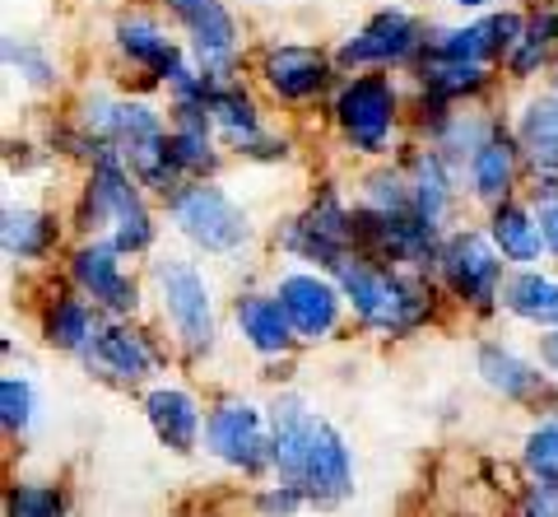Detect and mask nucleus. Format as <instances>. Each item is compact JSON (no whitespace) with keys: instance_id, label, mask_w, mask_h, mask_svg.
Returning <instances> with one entry per match:
<instances>
[{"instance_id":"f257e3e1","label":"nucleus","mask_w":558,"mask_h":517,"mask_svg":"<svg viewBox=\"0 0 558 517\" xmlns=\"http://www.w3.org/2000/svg\"><path fill=\"white\" fill-rule=\"evenodd\" d=\"M270 457L279 476L289 480L293 490H303V498H317V504H340L349 494V453L340 434L326 420L307 416L303 401H284L275 406V438H270Z\"/></svg>"},{"instance_id":"f03ea898","label":"nucleus","mask_w":558,"mask_h":517,"mask_svg":"<svg viewBox=\"0 0 558 517\" xmlns=\"http://www.w3.org/2000/svg\"><path fill=\"white\" fill-rule=\"evenodd\" d=\"M80 224L84 229H112L117 252H145L154 243V219L149 205L140 196V178L131 172L121 149H98L89 168V187L80 201Z\"/></svg>"},{"instance_id":"7ed1b4c3","label":"nucleus","mask_w":558,"mask_h":517,"mask_svg":"<svg viewBox=\"0 0 558 517\" xmlns=\"http://www.w3.org/2000/svg\"><path fill=\"white\" fill-rule=\"evenodd\" d=\"M330 275L340 280L354 313L368 326H381V332H410L433 308V289H424L418 280H405V275H391L387 266L363 252H349L344 262H336Z\"/></svg>"},{"instance_id":"20e7f679","label":"nucleus","mask_w":558,"mask_h":517,"mask_svg":"<svg viewBox=\"0 0 558 517\" xmlns=\"http://www.w3.org/2000/svg\"><path fill=\"white\" fill-rule=\"evenodd\" d=\"M168 215L178 224V233L191 238L201 252H238L242 243L252 238V224H247V211L223 192L215 182H186L178 192L168 196Z\"/></svg>"},{"instance_id":"39448f33","label":"nucleus","mask_w":558,"mask_h":517,"mask_svg":"<svg viewBox=\"0 0 558 517\" xmlns=\"http://www.w3.org/2000/svg\"><path fill=\"white\" fill-rule=\"evenodd\" d=\"M400 122V94L387 75H354L336 94V127L349 149L387 154Z\"/></svg>"},{"instance_id":"423d86ee","label":"nucleus","mask_w":558,"mask_h":517,"mask_svg":"<svg viewBox=\"0 0 558 517\" xmlns=\"http://www.w3.org/2000/svg\"><path fill=\"white\" fill-rule=\"evenodd\" d=\"M428 33L424 24L414 20L410 10H377L368 24H363L354 38H344L336 61L344 65V71H368V65H400V61H414L418 51H424Z\"/></svg>"},{"instance_id":"0eeeda50","label":"nucleus","mask_w":558,"mask_h":517,"mask_svg":"<svg viewBox=\"0 0 558 517\" xmlns=\"http://www.w3.org/2000/svg\"><path fill=\"white\" fill-rule=\"evenodd\" d=\"M284 248L307 256V262H322L326 270H336V262H344L354 252V211L340 201L336 187L312 196V205L284 229Z\"/></svg>"},{"instance_id":"6e6552de","label":"nucleus","mask_w":558,"mask_h":517,"mask_svg":"<svg viewBox=\"0 0 558 517\" xmlns=\"http://www.w3.org/2000/svg\"><path fill=\"white\" fill-rule=\"evenodd\" d=\"M154 280H159V294H163V308L178 336L191 354H205L215 345V313H209V289L201 280V270L182 262V256H163L154 262Z\"/></svg>"},{"instance_id":"1a4fd4ad","label":"nucleus","mask_w":558,"mask_h":517,"mask_svg":"<svg viewBox=\"0 0 558 517\" xmlns=\"http://www.w3.org/2000/svg\"><path fill=\"white\" fill-rule=\"evenodd\" d=\"M178 14V24L186 28L191 47H196L201 71L215 84H229V65L238 57V20L223 0H163Z\"/></svg>"},{"instance_id":"9d476101","label":"nucleus","mask_w":558,"mask_h":517,"mask_svg":"<svg viewBox=\"0 0 558 517\" xmlns=\"http://www.w3.org/2000/svg\"><path fill=\"white\" fill-rule=\"evenodd\" d=\"M498 256L502 252L494 248V238H484L475 229H461L442 243L438 266H442V280L451 285V294L475 303V308H488L498 299V275H502Z\"/></svg>"},{"instance_id":"9b49d317","label":"nucleus","mask_w":558,"mask_h":517,"mask_svg":"<svg viewBox=\"0 0 558 517\" xmlns=\"http://www.w3.org/2000/svg\"><path fill=\"white\" fill-rule=\"evenodd\" d=\"M260 80H266V89L275 98L307 103L326 89L330 61H326V51L307 47V43H275L260 51Z\"/></svg>"},{"instance_id":"f8f14e48","label":"nucleus","mask_w":558,"mask_h":517,"mask_svg":"<svg viewBox=\"0 0 558 517\" xmlns=\"http://www.w3.org/2000/svg\"><path fill=\"white\" fill-rule=\"evenodd\" d=\"M117 47L131 65H140L145 75L163 80V84H178L191 71L178 38H168V28H159L149 14H121L117 20Z\"/></svg>"},{"instance_id":"ddd939ff","label":"nucleus","mask_w":558,"mask_h":517,"mask_svg":"<svg viewBox=\"0 0 558 517\" xmlns=\"http://www.w3.org/2000/svg\"><path fill=\"white\" fill-rule=\"evenodd\" d=\"M209 117H215V131L223 135V145L238 149V154H260V159H275V154H284V145L275 149L266 122H260L256 103L242 94V84H215L209 89Z\"/></svg>"},{"instance_id":"4468645a","label":"nucleus","mask_w":558,"mask_h":517,"mask_svg":"<svg viewBox=\"0 0 558 517\" xmlns=\"http://www.w3.org/2000/svg\"><path fill=\"white\" fill-rule=\"evenodd\" d=\"M205 438L215 447V457H223L229 467H242V471H256L260 461L270 457L266 429H260V416L247 401H223L215 416H209Z\"/></svg>"},{"instance_id":"2eb2a0df","label":"nucleus","mask_w":558,"mask_h":517,"mask_svg":"<svg viewBox=\"0 0 558 517\" xmlns=\"http://www.w3.org/2000/svg\"><path fill=\"white\" fill-rule=\"evenodd\" d=\"M279 303H284V313H289V322H293V332L299 336H326L330 326H336V317H340V289L330 285V280H322V275H307V270H299V275H284L279 280V294H275Z\"/></svg>"},{"instance_id":"dca6fc26","label":"nucleus","mask_w":558,"mask_h":517,"mask_svg":"<svg viewBox=\"0 0 558 517\" xmlns=\"http://www.w3.org/2000/svg\"><path fill=\"white\" fill-rule=\"evenodd\" d=\"M117 243H84L75 252V262H70V270H75V280L84 294H94L102 308H112V313H131L135 308V285H131V275L121 270L117 262Z\"/></svg>"},{"instance_id":"f3484780","label":"nucleus","mask_w":558,"mask_h":517,"mask_svg":"<svg viewBox=\"0 0 558 517\" xmlns=\"http://www.w3.org/2000/svg\"><path fill=\"white\" fill-rule=\"evenodd\" d=\"M512 135L531 159L535 182H558V94H535L521 108Z\"/></svg>"},{"instance_id":"a211bd4d","label":"nucleus","mask_w":558,"mask_h":517,"mask_svg":"<svg viewBox=\"0 0 558 517\" xmlns=\"http://www.w3.org/2000/svg\"><path fill=\"white\" fill-rule=\"evenodd\" d=\"M517 159H521V145L517 135H508L502 127H494L484 135V145L465 159V172H470V192H475L480 201L498 205L508 201L512 182H517Z\"/></svg>"},{"instance_id":"6ab92c4d","label":"nucleus","mask_w":558,"mask_h":517,"mask_svg":"<svg viewBox=\"0 0 558 517\" xmlns=\"http://www.w3.org/2000/svg\"><path fill=\"white\" fill-rule=\"evenodd\" d=\"M414 75H418V89H424V98L457 103V98H470V94L484 89V84H488V65L451 61V57H438V51H418Z\"/></svg>"},{"instance_id":"aec40b11","label":"nucleus","mask_w":558,"mask_h":517,"mask_svg":"<svg viewBox=\"0 0 558 517\" xmlns=\"http://www.w3.org/2000/svg\"><path fill=\"white\" fill-rule=\"evenodd\" d=\"M488 238H494V248L508 256V262H521V266L539 262V252H545L539 219L521 201H498L494 205V215H488Z\"/></svg>"},{"instance_id":"412c9836","label":"nucleus","mask_w":558,"mask_h":517,"mask_svg":"<svg viewBox=\"0 0 558 517\" xmlns=\"http://www.w3.org/2000/svg\"><path fill=\"white\" fill-rule=\"evenodd\" d=\"M410 192H414V211L424 224H433V229H442V219L451 211V168L438 149H418L410 159Z\"/></svg>"},{"instance_id":"4be33fe9","label":"nucleus","mask_w":558,"mask_h":517,"mask_svg":"<svg viewBox=\"0 0 558 517\" xmlns=\"http://www.w3.org/2000/svg\"><path fill=\"white\" fill-rule=\"evenodd\" d=\"M149 410V424L154 434H159L168 447H178V453H191L196 447V434H201V410L191 401L186 392H172V387H159L145 401Z\"/></svg>"},{"instance_id":"5701e85b","label":"nucleus","mask_w":558,"mask_h":517,"mask_svg":"<svg viewBox=\"0 0 558 517\" xmlns=\"http://www.w3.org/2000/svg\"><path fill=\"white\" fill-rule=\"evenodd\" d=\"M238 326H242V336L266 354L289 350V340H293V322L284 313V303L266 299V294H252V299L238 303Z\"/></svg>"},{"instance_id":"b1692460","label":"nucleus","mask_w":558,"mask_h":517,"mask_svg":"<svg viewBox=\"0 0 558 517\" xmlns=\"http://www.w3.org/2000/svg\"><path fill=\"white\" fill-rule=\"evenodd\" d=\"M480 373L488 387H498L502 396H512V401H545L549 387L545 377L531 373L521 359H512L508 350H498V345H484L480 350Z\"/></svg>"},{"instance_id":"393cba45","label":"nucleus","mask_w":558,"mask_h":517,"mask_svg":"<svg viewBox=\"0 0 558 517\" xmlns=\"http://www.w3.org/2000/svg\"><path fill=\"white\" fill-rule=\"evenodd\" d=\"M554 43H558V5H539L531 20H526V28H521L517 47L508 51L512 80H531L539 65H545V57L554 51Z\"/></svg>"},{"instance_id":"a878e982","label":"nucleus","mask_w":558,"mask_h":517,"mask_svg":"<svg viewBox=\"0 0 558 517\" xmlns=\"http://www.w3.org/2000/svg\"><path fill=\"white\" fill-rule=\"evenodd\" d=\"M502 303H508V313L526 317V322L558 326V285L545 280V275H535V270L512 275V280L502 285Z\"/></svg>"},{"instance_id":"bb28decb","label":"nucleus","mask_w":558,"mask_h":517,"mask_svg":"<svg viewBox=\"0 0 558 517\" xmlns=\"http://www.w3.org/2000/svg\"><path fill=\"white\" fill-rule=\"evenodd\" d=\"M0 238H5V252L10 256H43L51 248V238H57V219H51L47 211H33V205H20V211H5V229H0Z\"/></svg>"},{"instance_id":"cd10ccee","label":"nucleus","mask_w":558,"mask_h":517,"mask_svg":"<svg viewBox=\"0 0 558 517\" xmlns=\"http://www.w3.org/2000/svg\"><path fill=\"white\" fill-rule=\"evenodd\" d=\"M94 354H98L102 369H112L117 377H131V383L149 373V345L135 332H98Z\"/></svg>"},{"instance_id":"c85d7f7f","label":"nucleus","mask_w":558,"mask_h":517,"mask_svg":"<svg viewBox=\"0 0 558 517\" xmlns=\"http://www.w3.org/2000/svg\"><path fill=\"white\" fill-rule=\"evenodd\" d=\"M94 336V322H89V308L80 299H57L47 313V340L61 345V350H80V345H89Z\"/></svg>"},{"instance_id":"c756f323","label":"nucleus","mask_w":558,"mask_h":517,"mask_svg":"<svg viewBox=\"0 0 558 517\" xmlns=\"http://www.w3.org/2000/svg\"><path fill=\"white\" fill-rule=\"evenodd\" d=\"M5 65L24 84H33V89H51V84H57V61L33 38H5Z\"/></svg>"},{"instance_id":"7c9ffc66","label":"nucleus","mask_w":558,"mask_h":517,"mask_svg":"<svg viewBox=\"0 0 558 517\" xmlns=\"http://www.w3.org/2000/svg\"><path fill=\"white\" fill-rule=\"evenodd\" d=\"M5 513L10 517H65V498L51 485H20V490H10Z\"/></svg>"},{"instance_id":"2f4dec72","label":"nucleus","mask_w":558,"mask_h":517,"mask_svg":"<svg viewBox=\"0 0 558 517\" xmlns=\"http://www.w3.org/2000/svg\"><path fill=\"white\" fill-rule=\"evenodd\" d=\"M526 467L535 480H554L558 485V424L535 429L531 443H526Z\"/></svg>"},{"instance_id":"473e14b6","label":"nucleus","mask_w":558,"mask_h":517,"mask_svg":"<svg viewBox=\"0 0 558 517\" xmlns=\"http://www.w3.org/2000/svg\"><path fill=\"white\" fill-rule=\"evenodd\" d=\"M0 406H5V429H24L33 420V392H28V383H20V377H5V383H0Z\"/></svg>"},{"instance_id":"72a5a7b5","label":"nucleus","mask_w":558,"mask_h":517,"mask_svg":"<svg viewBox=\"0 0 558 517\" xmlns=\"http://www.w3.org/2000/svg\"><path fill=\"white\" fill-rule=\"evenodd\" d=\"M535 219L545 233V248L558 256V182H535Z\"/></svg>"},{"instance_id":"f704fd0d","label":"nucleus","mask_w":558,"mask_h":517,"mask_svg":"<svg viewBox=\"0 0 558 517\" xmlns=\"http://www.w3.org/2000/svg\"><path fill=\"white\" fill-rule=\"evenodd\" d=\"M521 517H558V485H554V480H539V485L526 494Z\"/></svg>"},{"instance_id":"c9c22d12","label":"nucleus","mask_w":558,"mask_h":517,"mask_svg":"<svg viewBox=\"0 0 558 517\" xmlns=\"http://www.w3.org/2000/svg\"><path fill=\"white\" fill-rule=\"evenodd\" d=\"M539 359H545V364L558 373V332L554 336H545V340H539Z\"/></svg>"},{"instance_id":"e433bc0d","label":"nucleus","mask_w":558,"mask_h":517,"mask_svg":"<svg viewBox=\"0 0 558 517\" xmlns=\"http://www.w3.org/2000/svg\"><path fill=\"white\" fill-rule=\"evenodd\" d=\"M457 10H484V5H494V0H451Z\"/></svg>"},{"instance_id":"4c0bfd02","label":"nucleus","mask_w":558,"mask_h":517,"mask_svg":"<svg viewBox=\"0 0 558 517\" xmlns=\"http://www.w3.org/2000/svg\"><path fill=\"white\" fill-rule=\"evenodd\" d=\"M539 5H558V0H539Z\"/></svg>"},{"instance_id":"58836bf2","label":"nucleus","mask_w":558,"mask_h":517,"mask_svg":"<svg viewBox=\"0 0 558 517\" xmlns=\"http://www.w3.org/2000/svg\"><path fill=\"white\" fill-rule=\"evenodd\" d=\"M247 5H260V0H247Z\"/></svg>"},{"instance_id":"ea45409f","label":"nucleus","mask_w":558,"mask_h":517,"mask_svg":"<svg viewBox=\"0 0 558 517\" xmlns=\"http://www.w3.org/2000/svg\"><path fill=\"white\" fill-rule=\"evenodd\" d=\"M554 75H558V65H554ZM554 94H558V89H554Z\"/></svg>"}]
</instances>
